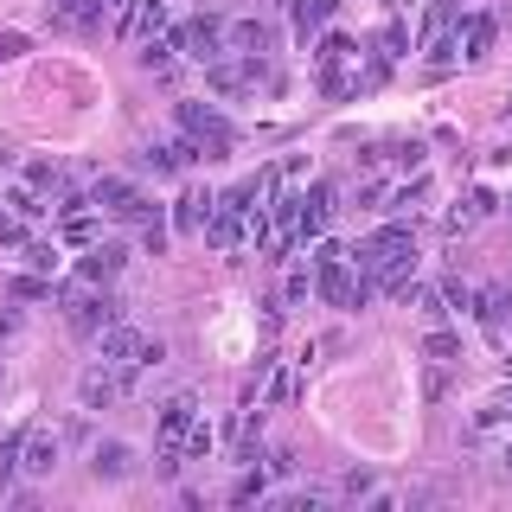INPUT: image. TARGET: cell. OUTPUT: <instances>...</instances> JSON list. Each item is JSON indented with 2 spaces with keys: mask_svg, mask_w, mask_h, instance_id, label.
Segmentation results:
<instances>
[{
  "mask_svg": "<svg viewBox=\"0 0 512 512\" xmlns=\"http://www.w3.org/2000/svg\"><path fill=\"white\" fill-rule=\"evenodd\" d=\"M352 269H359V276H372L378 295H397V288L410 282V269H416V237H410V224H384V231H372L359 250H352Z\"/></svg>",
  "mask_w": 512,
  "mask_h": 512,
  "instance_id": "6da1fadb",
  "label": "cell"
},
{
  "mask_svg": "<svg viewBox=\"0 0 512 512\" xmlns=\"http://www.w3.org/2000/svg\"><path fill=\"white\" fill-rule=\"evenodd\" d=\"M173 122H180V135H192L205 148V160H224V154L237 148V128L224 122L212 103H180V109H173Z\"/></svg>",
  "mask_w": 512,
  "mask_h": 512,
  "instance_id": "7a4b0ae2",
  "label": "cell"
},
{
  "mask_svg": "<svg viewBox=\"0 0 512 512\" xmlns=\"http://www.w3.org/2000/svg\"><path fill=\"white\" fill-rule=\"evenodd\" d=\"M333 212H340V186L333 180H314L308 192H301V231H295V244H320L327 237V224Z\"/></svg>",
  "mask_w": 512,
  "mask_h": 512,
  "instance_id": "3957f363",
  "label": "cell"
},
{
  "mask_svg": "<svg viewBox=\"0 0 512 512\" xmlns=\"http://www.w3.org/2000/svg\"><path fill=\"white\" fill-rule=\"evenodd\" d=\"M173 39H180V52L186 58H199V64H212V58H224L218 45L231 39V26L218 20V13H199V20H186V26H173Z\"/></svg>",
  "mask_w": 512,
  "mask_h": 512,
  "instance_id": "277c9868",
  "label": "cell"
},
{
  "mask_svg": "<svg viewBox=\"0 0 512 512\" xmlns=\"http://www.w3.org/2000/svg\"><path fill=\"white\" fill-rule=\"evenodd\" d=\"M128 378L135 372H122V365H90L84 378H77V397H84V410H109V404H122V391H128Z\"/></svg>",
  "mask_w": 512,
  "mask_h": 512,
  "instance_id": "5b68a950",
  "label": "cell"
},
{
  "mask_svg": "<svg viewBox=\"0 0 512 512\" xmlns=\"http://www.w3.org/2000/svg\"><path fill=\"white\" fill-rule=\"evenodd\" d=\"M64 301H71V327L77 333H103V327H116L128 314L116 295H77V288H64Z\"/></svg>",
  "mask_w": 512,
  "mask_h": 512,
  "instance_id": "8992f818",
  "label": "cell"
},
{
  "mask_svg": "<svg viewBox=\"0 0 512 512\" xmlns=\"http://www.w3.org/2000/svg\"><path fill=\"white\" fill-rule=\"evenodd\" d=\"M96 340H103V359H109V365H122V372H141V352H148V333H135L128 320H116V327H103Z\"/></svg>",
  "mask_w": 512,
  "mask_h": 512,
  "instance_id": "52a82bcc",
  "label": "cell"
},
{
  "mask_svg": "<svg viewBox=\"0 0 512 512\" xmlns=\"http://www.w3.org/2000/svg\"><path fill=\"white\" fill-rule=\"evenodd\" d=\"M212 212H218V199L212 192H180V199H173V231H186V237H205V224H212Z\"/></svg>",
  "mask_w": 512,
  "mask_h": 512,
  "instance_id": "ba28073f",
  "label": "cell"
},
{
  "mask_svg": "<svg viewBox=\"0 0 512 512\" xmlns=\"http://www.w3.org/2000/svg\"><path fill=\"white\" fill-rule=\"evenodd\" d=\"M192 423H199V404L180 391V397H167V404L154 410V429H160V442H186L192 436Z\"/></svg>",
  "mask_w": 512,
  "mask_h": 512,
  "instance_id": "9c48e42d",
  "label": "cell"
},
{
  "mask_svg": "<svg viewBox=\"0 0 512 512\" xmlns=\"http://www.w3.org/2000/svg\"><path fill=\"white\" fill-rule=\"evenodd\" d=\"M122 263H128V250H122V244H90V256L77 263V276H84L90 288H103V282H116V276H122Z\"/></svg>",
  "mask_w": 512,
  "mask_h": 512,
  "instance_id": "30bf717a",
  "label": "cell"
},
{
  "mask_svg": "<svg viewBox=\"0 0 512 512\" xmlns=\"http://www.w3.org/2000/svg\"><path fill=\"white\" fill-rule=\"evenodd\" d=\"M493 13H461L455 20V39H461V58H487L493 52Z\"/></svg>",
  "mask_w": 512,
  "mask_h": 512,
  "instance_id": "8fae6325",
  "label": "cell"
},
{
  "mask_svg": "<svg viewBox=\"0 0 512 512\" xmlns=\"http://www.w3.org/2000/svg\"><path fill=\"white\" fill-rule=\"evenodd\" d=\"M90 474L96 480H128V474H135V448H128V442H96L90 448Z\"/></svg>",
  "mask_w": 512,
  "mask_h": 512,
  "instance_id": "7c38bea8",
  "label": "cell"
},
{
  "mask_svg": "<svg viewBox=\"0 0 512 512\" xmlns=\"http://www.w3.org/2000/svg\"><path fill=\"white\" fill-rule=\"evenodd\" d=\"M333 7H340V0H288V13H295V39H301V45H314L320 32H327Z\"/></svg>",
  "mask_w": 512,
  "mask_h": 512,
  "instance_id": "4fadbf2b",
  "label": "cell"
},
{
  "mask_svg": "<svg viewBox=\"0 0 512 512\" xmlns=\"http://www.w3.org/2000/svg\"><path fill=\"white\" fill-rule=\"evenodd\" d=\"M244 231H250V212H231V205H218L212 224H205V244H212V250H237V244H244Z\"/></svg>",
  "mask_w": 512,
  "mask_h": 512,
  "instance_id": "5bb4252c",
  "label": "cell"
},
{
  "mask_svg": "<svg viewBox=\"0 0 512 512\" xmlns=\"http://www.w3.org/2000/svg\"><path fill=\"white\" fill-rule=\"evenodd\" d=\"M231 52L269 58V52H276V26H269V20H237V26H231Z\"/></svg>",
  "mask_w": 512,
  "mask_h": 512,
  "instance_id": "9a60e30c",
  "label": "cell"
},
{
  "mask_svg": "<svg viewBox=\"0 0 512 512\" xmlns=\"http://www.w3.org/2000/svg\"><path fill=\"white\" fill-rule=\"evenodd\" d=\"M122 32H135V39H160V32H167V0H135V13L122 20Z\"/></svg>",
  "mask_w": 512,
  "mask_h": 512,
  "instance_id": "2e32d148",
  "label": "cell"
},
{
  "mask_svg": "<svg viewBox=\"0 0 512 512\" xmlns=\"http://www.w3.org/2000/svg\"><path fill=\"white\" fill-rule=\"evenodd\" d=\"M58 468V436H26V461H20V474H52Z\"/></svg>",
  "mask_w": 512,
  "mask_h": 512,
  "instance_id": "e0dca14e",
  "label": "cell"
},
{
  "mask_svg": "<svg viewBox=\"0 0 512 512\" xmlns=\"http://www.w3.org/2000/svg\"><path fill=\"white\" fill-rule=\"evenodd\" d=\"M352 52H359V45H352L346 32H320V39H314V64H320V71H340Z\"/></svg>",
  "mask_w": 512,
  "mask_h": 512,
  "instance_id": "ac0fdd59",
  "label": "cell"
},
{
  "mask_svg": "<svg viewBox=\"0 0 512 512\" xmlns=\"http://www.w3.org/2000/svg\"><path fill=\"white\" fill-rule=\"evenodd\" d=\"M173 52H180V39L173 32H160V39H141V71H173Z\"/></svg>",
  "mask_w": 512,
  "mask_h": 512,
  "instance_id": "d6986e66",
  "label": "cell"
},
{
  "mask_svg": "<svg viewBox=\"0 0 512 512\" xmlns=\"http://www.w3.org/2000/svg\"><path fill=\"white\" fill-rule=\"evenodd\" d=\"M269 493V474L256 468V461H244V474L231 480V506H250V500H263Z\"/></svg>",
  "mask_w": 512,
  "mask_h": 512,
  "instance_id": "ffe728a7",
  "label": "cell"
},
{
  "mask_svg": "<svg viewBox=\"0 0 512 512\" xmlns=\"http://www.w3.org/2000/svg\"><path fill=\"white\" fill-rule=\"evenodd\" d=\"M20 461H26V429H7V436H0V493H7L13 474H20Z\"/></svg>",
  "mask_w": 512,
  "mask_h": 512,
  "instance_id": "44dd1931",
  "label": "cell"
},
{
  "mask_svg": "<svg viewBox=\"0 0 512 512\" xmlns=\"http://www.w3.org/2000/svg\"><path fill=\"white\" fill-rule=\"evenodd\" d=\"M128 192H135V186H128L122 173H103V180H90V205H103V212H116V205L128 199Z\"/></svg>",
  "mask_w": 512,
  "mask_h": 512,
  "instance_id": "7402d4cb",
  "label": "cell"
},
{
  "mask_svg": "<svg viewBox=\"0 0 512 512\" xmlns=\"http://www.w3.org/2000/svg\"><path fill=\"white\" fill-rule=\"evenodd\" d=\"M423 359H429V365H455V359H461V333L436 327V333L423 340Z\"/></svg>",
  "mask_w": 512,
  "mask_h": 512,
  "instance_id": "603a6c76",
  "label": "cell"
},
{
  "mask_svg": "<svg viewBox=\"0 0 512 512\" xmlns=\"http://www.w3.org/2000/svg\"><path fill=\"white\" fill-rule=\"evenodd\" d=\"M493 205H500L493 192H468V199H461V212H448V231H461V224H480Z\"/></svg>",
  "mask_w": 512,
  "mask_h": 512,
  "instance_id": "cb8c5ba5",
  "label": "cell"
},
{
  "mask_svg": "<svg viewBox=\"0 0 512 512\" xmlns=\"http://www.w3.org/2000/svg\"><path fill=\"white\" fill-rule=\"evenodd\" d=\"M7 205H13V212H20L26 224H39L45 212H52V205H45V199H39V186H13V192H7Z\"/></svg>",
  "mask_w": 512,
  "mask_h": 512,
  "instance_id": "d4e9b609",
  "label": "cell"
},
{
  "mask_svg": "<svg viewBox=\"0 0 512 512\" xmlns=\"http://www.w3.org/2000/svg\"><path fill=\"white\" fill-rule=\"evenodd\" d=\"M378 52H384V58H404V52H410V26H404V20H391V26L378 32Z\"/></svg>",
  "mask_w": 512,
  "mask_h": 512,
  "instance_id": "484cf974",
  "label": "cell"
},
{
  "mask_svg": "<svg viewBox=\"0 0 512 512\" xmlns=\"http://www.w3.org/2000/svg\"><path fill=\"white\" fill-rule=\"evenodd\" d=\"M295 397V372H269V391H263V410H282Z\"/></svg>",
  "mask_w": 512,
  "mask_h": 512,
  "instance_id": "4316f807",
  "label": "cell"
},
{
  "mask_svg": "<svg viewBox=\"0 0 512 512\" xmlns=\"http://www.w3.org/2000/svg\"><path fill=\"white\" fill-rule=\"evenodd\" d=\"M416 199H429V180H423V173H416L410 186H397V192H391V205H384V212H410Z\"/></svg>",
  "mask_w": 512,
  "mask_h": 512,
  "instance_id": "83f0119b",
  "label": "cell"
},
{
  "mask_svg": "<svg viewBox=\"0 0 512 512\" xmlns=\"http://www.w3.org/2000/svg\"><path fill=\"white\" fill-rule=\"evenodd\" d=\"M212 442H218V436H212V423H192V436H186L180 448H186V461H205V455H212Z\"/></svg>",
  "mask_w": 512,
  "mask_h": 512,
  "instance_id": "f1b7e54d",
  "label": "cell"
},
{
  "mask_svg": "<svg viewBox=\"0 0 512 512\" xmlns=\"http://www.w3.org/2000/svg\"><path fill=\"white\" fill-rule=\"evenodd\" d=\"M13 301H52V276H20L13 282Z\"/></svg>",
  "mask_w": 512,
  "mask_h": 512,
  "instance_id": "f546056e",
  "label": "cell"
},
{
  "mask_svg": "<svg viewBox=\"0 0 512 512\" xmlns=\"http://www.w3.org/2000/svg\"><path fill=\"white\" fill-rule=\"evenodd\" d=\"M500 423H512V391L487 397V410H480V429H500Z\"/></svg>",
  "mask_w": 512,
  "mask_h": 512,
  "instance_id": "4dcf8cb0",
  "label": "cell"
},
{
  "mask_svg": "<svg viewBox=\"0 0 512 512\" xmlns=\"http://www.w3.org/2000/svg\"><path fill=\"white\" fill-rule=\"evenodd\" d=\"M167 237H173V224H160V218H148V224H141V250H148V256H160V250H167Z\"/></svg>",
  "mask_w": 512,
  "mask_h": 512,
  "instance_id": "1f68e13d",
  "label": "cell"
},
{
  "mask_svg": "<svg viewBox=\"0 0 512 512\" xmlns=\"http://www.w3.org/2000/svg\"><path fill=\"white\" fill-rule=\"evenodd\" d=\"M26 263L39 269V276H58V244H26Z\"/></svg>",
  "mask_w": 512,
  "mask_h": 512,
  "instance_id": "d6a6232c",
  "label": "cell"
},
{
  "mask_svg": "<svg viewBox=\"0 0 512 512\" xmlns=\"http://www.w3.org/2000/svg\"><path fill=\"white\" fill-rule=\"evenodd\" d=\"M64 244H84V250H90V244H96V224H90L84 212H77V218H64Z\"/></svg>",
  "mask_w": 512,
  "mask_h": 512,
  "instance_id": "836d02e7",
  "label": "cell"
},
{
  "mask_svg": "<svg viewBox=\"0 0 512 512\" xmlns=\"http://www.w3.org/2000/svg\"><path fill=\"white\" fill-rule=\"evenodd\" d=\"M0 244H26V218L13 212V205L0 212Z\"/></svg>",
  "mask_w": 512,
  "mask_h": 512,
  "instance_id": "e575fe53",
  "label": "cell"
},
{
  "mask_svg": "<svg viewBox=\"0 0 512 512\" xmlns=\"http://www.w3.org/2000/svg\"><path fill=\"white\" fill-rule=\"evenodd\" d=\"M384 160H397V167H423V141H391Z\"/></svg>",
  "mask_w": 512,
  "mask_h": 512,
  "instance_id": "d590c367",
  "label": "cell"
},
{
  "mask_svg": "<svg viewBox=\"0 0 512 512\" xmlns=\"http://www.w3.org/2000/svg\"><path fill=\"white\" fill-rule=\"evenodd\" d=\"M340 493H346V500H365V493H372V474H365V468H352V474L340 480Z\"/></svg>",
  "mask_w": 512,
  "mask_h": 512,
  "instance_id": "8d00e7d4",
  "label": "cell"
},
{
  "mask_svg": "<svg viewBox=\"0 0 512 512\" xmlns=\"http://www.w3.org/2000/svg\"><path fill=\"white\" fill-rule=\"evenodd\" d=\"M314 295V276L308 269H295V276H288V301H308Z\"/></svg>",
  "mask_w": 512,
  "mask_h": 512,
  "instance_id": "74e56055",
  "label": "cell"
},
{
  "mask_svg": "<svg viewBox=\"0 0 512 512\" xmlns=\"http://www.w3.org/2000/svg\"><path fill=\"white\" fill-rule=\"evenodd\" d=\"M269 474H295V448H269Z\"/></svg>",
  "mask_w": 512,
  "mask_h": 512,
  "instance_id": "f35d334b",
  "label": "cell"
},
{
  "mask_svg": "<svg viewBox=\"0 0 512 512\" xmlns=\"http://www.w3.org/2000/svg\"><path fill=\"white\" fill-rule=\"evenodd\" d=\"M320 506V493H288V500H282V512H314Z\"/></svg>",
  "mask_w": 512,
  "mask_h": 512,
  "instance_id": "ab89813d",
  "label": "cell"
},
{
  "mask_svg": "<svg viewBox=\"0 0 512 512\" xmlns=\"http://www.w3.org/2000/svg\"><path fill=\"white\" fill-rule=\"evenodd\" d=\"M442 391H448V365H436V372L423 378V397H442Z\"/></svg>",
  "mask_w": 512,
  "mask_h": 512,
  "instance_id": "60d3db41",
  "label": "cell"
},
{
  "mask_svg": "<svg viewBox=\"0 0 512 512\" xmlns=\"http://www.w3.org/2000/svg\"><path fill=\"white\" fill-rule=\"evenodd\" d=\"M26 52V39H20V32H0V58H20Z\"/></svg>",
  "mask_w": 512,
  "mask_h": 512,
  "instance_id": "b9f144b4",
  "label": "cell"
},
{
  "mask_svg": "<svg viewBox=\"0 0 512 512\" xmlns=\"http://www.w3.org/2000/svg\"><path fill=\"white\" fill-rule=\"evenodd\" d=\"M20 333V308H0V340H13Z\"/></svg>",
  "mask_w": 512,
  "mask_h": 512,
  "instance_id": "7bdbcfd3",
  "label": "cell"
},
{
  "mask_svg": "<svg viewBox=\"0 0 512 512\" xmlns=\"http://www.w3.org/2000/svg\"><path fill=\"white\" fill-rule=\"evenodd\" d=\"M0 167H13V141L7 135H0Z\"/></svg>",
  "mask_w": 512,
  "mask_h": 512,
  "instance_id": "ee69618b",
  "label": "cell"
},
{
  "mask_svg": "<svg viewBox=\"0 0 512 512\" xmlns=\"http://www.w3.org/2000/svg\"><path fill=\"white\" fill-rule=\"evenodd\" d=\"M506 468H512V442H506Z\"/></svg>",
  "mask_w": 512,
  "mask_h": 512,
  "instance_id": "f6af8a7d",
  "label": "cell"
},
{
  "mask_svg": "<svg viewBox=\"0 0 512 512\" xmlns=\"http://www.w3.org/2000/svg\"><path fill=\"white\" fill-rule=\"evenodd\" d=\"M506 205H512V199H506Z\"/></svg>",
  "mask_w": 512,
  "mask_h": 512,
  "instance_id": "bcb514c9",
  "label": "cell"
}]
</instances>
